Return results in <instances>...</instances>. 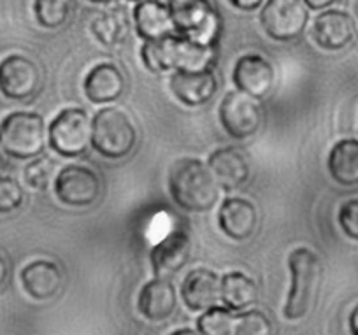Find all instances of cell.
Returning a JSON list of instances; mask_svg holds the SVG:
<instances>
[{"label": "cell", "instance_id": "obj_1", "mask_svg": "<svg viewBox=\"0 0 358 335\" xmlns=\"http://www.w3.org/2000/svg\"><path fill=\"white\" fill-rule=\"evenodd\" d=\"M169 190L174 202L190 213L209 211L220 197V185L211 169L197 158H183L172 165Z\"/></svg>", "mask_w": 358, "mask_h": 335}, {"label": "cell", "instance_id": "obj_2", "mask_svg": "<svg viewBox=\"0 0 358 335\" xmlns=\"http://www.w3.org/2000/svg\"><path fill=\"white\" fill-rule=\"evenodd\" d=\"M292 286L285 304L288 320H301L313 309L322 285V262L315 251L297 248L288 257Z\"/></svg>", "mask_w": 358, "mask_h": 335}, {"label": "cell", "instance_id": "obj_3", "mask_svg": "<svg viewBox=\"0 0 358 335\" xmlns=\"http://www.w3.org/2000/svg\"><path fill=\"white\" fill-rule=\"evenodd\" d=\"M137 141L136 127L123 111L101 109L92 122V146L99 155L111 160L127 157Z\"/></svg>", "mask_w": 358, "mask_h": 335}, {"label": "cell", "instance_id": "obj_4", "mask_svg": "<svg viewBox=\"0 0 358 335\" xmlns=\"http://www.w3.org/2000/svg\"><path fill=\"white\" fill-rule=\"evenodd\" d=\"M0 148L18 160L36 158L44 150V120L36 113H13L0 125Z\"/></svg>", "mask_w": 358, "mask_h": 335}, {"label": "cell", "instance_id": "obj_5", "mask_svg": "<svg viewBox=\"0 0 358 335\" xmlns=\"http://www.w3.org/2000/svg\"><path fill=\"white\" fill-rule=\"evenodd\" d=\"M174 29L187 39L213 46L218 36V15L209 0H169Z\"/></svg>", "mask_w": 358, "mask_h": 335}, {"label": "cell", "instance_id": "obj_6", "mask_svg": "<svg viewBox=\"0 0 358 335\" xmlns=\"http://www.w3.org/2000/svg\"><path fill=\"white\" fill-rule=\"evenodd\" d=\"M260 22L271 39L288 43L304 34L309 15L304 0H267Z\"/></svg>", "mask_w": 358, "mask_h": 335}, {"label": "cell", "instance_id": "obj_7", "mask_svg": "<svg viewBox=\"0 0 358 335\" xmlns=\"http://www.w3.org/2000/svg\"><path fill=\"white\" fill-rule=\"evenodd\" d=\"M92 143V127L86 113L78 107L64 109L50 125V144L62 157H79Z\"/></svg>", "mask_w": 358, "mask_h": 335}, {"label": "cell", "instance_id": "obj_8", "mask_svg": "<svg viewBox=\"0 0 358 335\" xmlns=\"http://www.w3.org/2000/svg\"><path fill=\"white\" fill-rule=\"evenodd\" d=\"M220 122L234 139H248L260 130L264 113L253 97L244 92H230L220 106Z\"/></svg>", "mask_w": 358, "mask_h": 335}, {"label": "cell", "instance_id": "obj_9", "mask_svg": "<svg viewBox=\"0 0 358 335\" xmlns=\"http://www.w3.org/2000/svg\"><path fill=\"white\" fill-rule=\"evenodd\" d=\"M55 193L58 200L67 206H92L101 195V179L92 169L83 165H67L55 179Z\"/></svg>", "mask_w": 358, "mask_h": 335}, {"label": "cell", "instance_id": "obj_10", "mask_svg": "<svg viewBox=\"0 0 358 335\" xmlns=\"http://www.w3.org/2000/svg\"><path fill=\"white\" fill-rule=\"evenodd\" d=\"M41 71L30 58L11 55L0 62V92L11 100H29L39 92Z\"/></svg>", "mask_w": 358, "mask_h": 335}, {"label": "cell", "instance_id": "obj_11", "mask_svg": "<svg viewBox=\"0 0 358 335\" xmlns=\"http://www.w3.org/2000/svg\"><path fill=\"white\" fill-rule=\"evenodd\" d=\"M234 83L239 92L253 99H264L274 85L273 65L258 55H246L234 67Z\"/></svg>", "mask_w": 358, "mask_h": 335}, {"label": "cell", "instance_id": "obj_12", "mask_svg": "<svg viewBox=\"0 0 358 335\" xmlns=\"http://www.w3.org/2000/svg\"><path fill=\"white\" fill-rule=\"evenodd\" d=\"M357 34L353 18L344 11H325L316 18L313 27V37L320 48L329 51L343 50L350 46Z\"/></svg>", "mask_w": 358, "mask_h": 335}, {"label": "cell", "instance_id": "obj_13", "mask_svg": "<svg viewBox=\"0 0 358 335\" xmlns=\"http://www.w3.org/2000/svg\"><path fill=\"white\" fill-rule=\"evenodd\" d=\"M171 90L179 102L197 107L215 97L218 81L211 71H176L171 78Z\"/></svg>", "mask_w": 358, "mask_h": 335}, {"label": "cell", "instance_id": "obj_14", "mask_svg": "<svg viewBox=\"0 0 358 335\" xmlns=\"http://www.w3.org/2000/svg\"><path fill=\"white\" fill-rule=\"evenodd\" d=\"M218 223L227 237L234 241H246L257 230V209L250 200L241 199V197H230L220 207Z\"/></svg>", "mask_w": 358, "mask_h": 335}, {"label": "cell", "instance_id": "obj_15", "mask_svg": "<svg viewBox=\"0 0 358 335\" xmlns=\"http://www.w3.org/2000/svg\"><path fill=\"white\" fill-rule=\"evenodd\" d=\"M181 297L192 311H208L222 300V279L208 269H195L185 278Z\"/></svg>", "mask_w": 358, "mask_h": 335}, {"label": "cell", "instance_id": "obj_16", "mask_svg": "<svg viewBox=\"0 0 358 335\" xmlns=\"http://www.w3.org/2000/svg\"><path fill=\"white\" fill-rule=\"evenodd\" d=\"M192 255L190 237L185 232H172L151 250V265L158 278L179 272L188 264Z\"/></svg>", "mask_w": 358, "mask_h": 335}, {"label": "cell", "instance_id": "obj_17", "mask_svg": "<svg viewBox=\"0 0 358 335\" xmlns=\"http://www.w3.org/2000/svg\"><path fill=\"white\" fill-rule=\"evenodd\" d=\"M22 285L34 300H50L60 292L64 276L53 262L37 260L22 271Z\"/></svg>", "mask_w": 358, "mask_h": 335}, {"label": "cell", "instance_id": "obj_18", "mask_svg": "<svg viewBox=\"0 0 358 335\" xmlns=\"http://www.w3.org/2000/svg\"><path fill=\"white\" fill-rule=\"evenodd\" d=\"M216 183L223 190H236L250 178V164L237 148H222L209 157L208 162Z\"/></svg>", "mask_w": 358, "mask_h": 335}, {"label": "cell", "instance_id": "obj_19", "mask_svg": "<svg viewBox=\"0 0 358 335\" xmlns=\"http://www.w3.org/2000/svg\"><path fill=\"white\" fill-rule=\"evenodd\" d=\"M178 295L167 279H151L139 293V311L146 320L165 321L174 314Z\"/></svg>", "mask_w": 358, "mask_h": 335}, {"label": "cell", "instance_id": "obj_20", "mask_svg": "<svg viewBox=\"0 0 358 335\" xmlns=\"http://www.w3.org/2000/svg\"><path fill=\"white\" fill-rule=\"evenodd\" d=\"M125 92V78L118 67L101 64L88 72L85 79V95L94 104L115 102Z\"/></svg>", "mask_w": 358, "mask_h": 335}, {"label": "cell", "instance_id": "obj_21", "mask_svg": "<svg viewBox=\"0 0 358 335\" xmlns=\"http://www.w3.org/2000/svg\"><path fill=\"white\" fill-rule=\"evenodd\" d=\"M134 18H136L137 32L146 41L169 36V32L174 29L169 8L157 0H141L136 6Z\"/></svg>", "mask_w": 358, "mask_h": 335}, {"label": "cell", "instance_id": "obj_22", "mask_svg": "<svg viewBox=\"0 0 358 335\" xmlns=\"http://www.w3.org/2000/svg\"><path fill=\"white\" fill-rule=\"evenodd\" d=\"M329 172L341 186H358V141L344 139L332 148Z\"/></svg>", "mask_w": 358, "mask_h": 335}, {"label": "cell", "instance_id": "obj_23", "mask_svg": "<svg viewBox=\"0 0 358 335\" xmlns=\"http://www.w3.org/2000/svg\"><path fill=\"white\" fill-rule=\"evenodd\" d=\"M179 53H181V37L171 36L146 41L141 51L144 65L151 72H165L171 69L178 71Z\"/></svg>", "mask_w": 358, "mask_h": 335}, {"label": "cell", "instance_id": "obj_24", "mask_svg": "<svg viewBox=\"0 0 358 335\" xmlns=\"http://www.w3.org/2000/svg\"><path fill=\"white\" fill-rule=\"evenodd\" d=\"M258 288L255 281L241 272H230L222 278V300L232 311H244L257 302Z\"/></svg>", "mask_w": 358, "mask_h": 335}, {"label": "cell", "instance_id": "obj_25", "mask_svg": "<svg viewBox=\"0 0 358 335\" xmlns=\"http://www.w3.org/2000/svg\"><path fill=\"white\" fill-rule=\"evenodd\" d=\"M92 32L104 46H120L129 37L130 25L125 11L120 8L101 13L92 23Z\"/></svg>", "mask_w": 358, "mask_h": 335}, {"label": "cell", "instance_id": "obj_26", "mask_svg": "<svg viewBox=\"0 0 358 335\" xmlns=\"http://www.w3.org/2000/svg\"><path fill=\"white\" fill-rule=\"evenodd\" d=\"M236 314L229 307H211L199 318V332L204 335H234Z\"/></svg>", "mask_w": 358, "mask_h": 335}, {"label": "cell", "instance_id": "obj_27", "mask_svg": "<svg viewBox=\"0 0 358 335\" xmlns=\"http://www.w3.org/2000/svg\"><path fill=\"white\" fill-rule=\"evenodd\" d=\"M74 0H36L37 22L44 29H58L64 25Z\"/></svg>", "mask_w": 358, "mask_h": 335}, {"label": "cell", "instance_id": "obj_28", "mask_svg": "<svg viewBox=\"0 0 358 335\" xmlns=\"http://www.w3.org/2000/svg\"><path fill=\"white\" fill-rule=\"evenodd\" d=\"M273 334L271 320L262 311L251 309L236 314L234 335H268Z\"/></svg>", "mask_w": 358, "mask_h": 335}, {"label": "cell", "instance_id": "obj_29", "mask_svg": "<svg viewBox=\"0 0 358 335\" xmlns=\"http://www.w3.org/2000/svg\"><path fill=\"white\" fill-rule=\"evenodd\" d=\"M55 169H57V164H55L53 158L37 157L25 169L27 185H30L36 190H46L51 185V181H53Z\"/></svg>", "mask_w": 358, "mask_h": 335}, {"label": "cell", "instance_id": "obj_30", "mask_svg": "<svg viewBox=\"0 0 358 335\" xmlns=\"http://www.w3.org/2000/svg\"><path fill=\"white\" fill-rule=\"evenodd\" d=\"M23 188L16 179L0 178V214H9L22 207Z\"/></svg>", "mask_w": 358, "mask_h": 335}, {"label": "cell", "instance_id": "obj_31", "mask_svg": "<svg viewBox=\"0 0 358 335\" xmlns=\"http://www.w3.org/2000/svg\"><path fill=\"white\" fill-rule=\"evenodd\" d=\"M339 225L350 239L358 241V199L343 204L339 211Z\"/></svg>", "mask_w": 358, "mask_h": 335}, {"label": "cell", "instance_id": "obj_32", "mask_svg": "<svg viewBox=\"0 0 358 335\" xmlns=\"http://www.w3.org/2000/svg\"><path fill=\"white\" fill-rule=\"evenodd\" d=\"M229 2L243 11H255L257 8H260L264 0H229Z\"/></svg>", "mask_w": 358, "mask_h": 335}, {"label": "cell", "instance_id": "obj_33", "mask_svg": "<svg viewBox=\"0 0 358 335\" xmlns=\"http://www.w3.org/2000/svg\"><path fill=\"white\" fill-rule=\"evenodd\" d=\"M334 2H336V0H304V4L308 6L309 9H315V11L329 8V6H332Z\"/></svg>", "mask_w": 358, "mask_h": 335}, {"label": "cell", "instance_id": "obj_34", "mask_svg": "<svg viewBox=\"0 0 358 335\" xmlns=\"http://www.w3.org/2000/svg\"><path fill=\"white\" fill-rule=\"evenodd\" d=\"M8 274H9V269H8V262H6V258L0 255V288L4 286L6 279H8Z\"/></svg>", "mask_w": 358, "mask_h": 335}, {"label": "cell", "instance_id": "obj_35", "mask_svg": "<svg viewBox=\"0 0 358 335\" xmlns=\"http://www.w3.org/2000/svg\"><path fill=\"white\" fill-rule=\"evenodd\" d=\"M350 328H351V334L358 335V306L355 307L350 314Z\"/></svg>", "mask_w": 358, "mask_h": 335}, {"label": "cell", "instance_id": "obj_36", "mask_svg": "<svg viewBox=\"0 0 358 335\" xmlns=\"http://www.w3.org/2000/svg\"><path fill=\"white\" fill-rule=\"evenodd\" d=\"M176 334H178V335H181V334H195V332L190 330V328H185V330H178V332H176Z\"/></svg>", "mask_w": 358, "mask_h": 335}, {"label": "cell", "instance_id": "obj_37", "mask_svg": "<svg viewBox=\"0 0 358 335\" xmlns=\"http://www.w3.org/2000/svg\"><path fill=\"white\" fill-rule=\"evenodd\" d=\"M4 165V153H2V148H0V169Z\"/></svg>", "mask_w": 358, "mask_h": 335}, {"label": "cell", "instance_id": "obj_38", "mask_svg": "<svg viewBox=\"0 0 358 335\" xmlns=\"http://www.w3.org/2000/svg\"><path fill=\"white\" fill-rule=\"evenodd\" d=\"M92 2H99V4H108V2H115V0H92Z\"/></svg>", "mask_w": 358, "mask_h": 335}]
</instances>
